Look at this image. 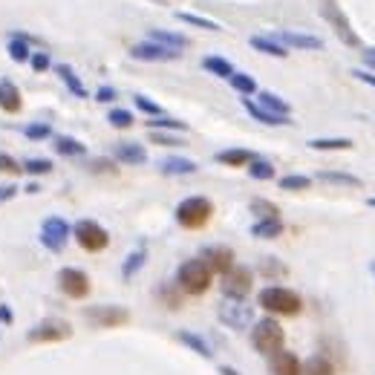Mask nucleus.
I'll use <instances>...</instances> for the list:
<instances>
[{"mask_svg":"<svg viewBox=\"0 0 375 375\" xmlns=\"http://www.w3.org/2000/svg\"><path fill=\"white\" fill-rule=\"evenodd\" d=\"M245 171H248V177L257 179V182H269V179H274V164H272L269 159H260V156H254L252 162H248V164H245Z\"/></svg>","mask_w":375,"mask_h":375,"instance_id":"473e14b6","label":"nucleus"},{"mask_svg":"<svg viewBox=\"0 0 375 375\" xmlns=\"http://www.w3.org/2000/svg\"><path fill=\"white\" fill-rule=\"evenodd\" d=\"M318 12H320V18L335 29V35H338V40L344 47H361V38H358V32L352 29V23H349V18L344 15V9L335 4V0H320V6H318Z\"/></svg>","mask_w":375,"mask_h":375,"instance_id":"39448f33","label":"nucleus"},{"mask_svg":"<svg viewBox=\"0 0 375 375\" xmlns=\"http://www.w3.org/2000/svg\"><path fill=\"white\" fill-rule=\"evenodd\" d=\"M177 341L185 344L191 352H196V355H202V358H214L211 344H208L202 335H196V332H191V329H179V332H177Z\"/></svg>","mask_w":375,"mask_h":375,"instance_id":"5701e85b","label":"nucleus"},{"mask_svg":"<svg viewBox=\"0 0 375 375\" xmlns=\"http://www.w3.org/2000/svg\"><path fill=\"white\" fill-rule=\"evenodd\" d=\"M29 67H32L35 72H47V69H52V58H50V52H32V55H29Z\"/></svg>","mask_w":375,"mask_h":375,"instance_id":"8fccbe9b","label":"nucleus"},{"mask_svg":"<svg viewBox=\"0 0 375 375\" xmlns=\"http://www.w3.org/2000/svg\"><path fill=\"white\" fill-rule=\"evenodd\" d=\"M130 58L145 61V64H164V61H179L182 52L162 47V44H156V40H139V44L130 47Z\"/></svg>","mask_w":375,"mask_h":375,"instance_id":"f8f14e48","label":"nucleus"},{"mask_svg":"<svg viewBox=\"0 0 375 375\" xmlns=\"http://www.w3.org/2000/svg\"><path fill=\"white\" fill-rule=\"evenodd\" d=\"M257 306H263L269 315H286L295 318L303 312V298L298 291H291L286 286H266L257 295Z\"/></svg>","mask_w":375,"mask_h":375,"instance_id":"f257e3e1","label":"nucleus"},{"mask_svg":"<svg viewBox=\"0 0 375 375\" xmlns=\"http://www.w3.org/2000/svg\"><path fill=\"white\" fill-rule=\"evenodd\" d=\"M248 44H252V50H257L263 55H272V58H286L289 55V50L283 44H277L272 35H254L252 40H248Z\"/></svg>","mask_w":375,"mask_h":375,"instance_id":"b1692460","label":"nucleus"},{"mask_svg":"<svg viewBox=\"0 0 375 375\" xmlns=\"http://www.w3.org/2000/svg\"><path fill=\"white\" fill-rule=\"evenodd\" d=\"M58 289L64 291V295H67L69 301H84V298L90 295V289H93V286H90L87 272L67 266V269L58 272Z\"/></svg>","mask_w":375,"mask_h":375,"instance_id":"9d476101","label":"nucleus"},{"mask_svg":"<svg viewBox=\"0 0 375 375\" xmlns=\"http://www.w3.org/2000/svg\"><path fill=\"white\" fill-rule=\"evenodd\" d=\"M283 231H286L283 220H257L252 225V237H257V240H277Z\"/></svg>","mask_w":375,"mask_h":375,"instance_id":"7c9ffc66","label":"nucleus"},{"mask_svg":"<svg viewBox=\"0 0 375 375\" xmlns=\"http://www.w3.org/2000/svg\"><path fill=\"white\" fill-rule=\"evenodd\" d=\"M23 191H26V194H38V191H40V185H38V182H29Z\"/></svg>","mask_w":375,"mask_h":375,"instance_id":"13d9d810","label":"nucleus"},{"mask_svg":"<svg viewBox=\"0 0 375 375\" xmlns=\"http://www.w3.org/2000/svg\"><path fill=\"white\" fill-rule=\"evenodd\" d=\"M0 174H12V177H18V174H23V168H21V162H18L15 156H9V153L0 150Z\"/></svg>","mask_w":375,"mask_h":375,"instance_id":"de8ad7c7","label":"nucleus"},{"mask_svg":"<svg viewBox=\"0 0 375 375\" xmlns=\"http://www.w3.org/2000/svg\"><path fill=\"white\" fill-rule=\"evenodd\" d=\"M277 44H283L286 50H306V52H318L323 50V40L318 35L309 32H295V29H280L277 35H272Z\"/></svg>","mask_w":375,"mask_h":375,"instance_id":"4468645a","label":"nucleus"},{"mask_svg":"<svg viewBox=\"0 0 375 375\" xmlns=\"http://www.w3.org/2000/svg\"><path fill=\"white\" fill-rule=\"evenodd\" d=\"M133 104H136V107H139V110H142V113H145L147 118H156V116H164V110H162V107H159L156 101H150L147 96H142V93H139V96H133Z\"/></svg>","mask_w":375,"mask_h":375,"instance_id":"a18cd8bd","label":"nucleus"},{"mask_svg":"<svg viewBox=\"0 0 375 375\" xmlns=\"http://www.w3.org/2000/svg\"><path fill=\"white\" fill-rule=\"evenodd\" d=\"M177 289H179V286H177ZM177 289H174V283L159 289V298L164 301V306H168V309H179V306H182V298L177 295Z\"/></svg>","mask_w":375,"mask_h":375,"instance_id":"49530a36","label":"nucleus"},{"mask_svg":"<svg viewBox=\"0 0 375 375\" xmlns=\"http://www.w3.org/2000/svg\"><path fill=\"white\" fill-rule=\"evenodd\" d=\"M228 84L242 96V99H248V96H254L257 93V81L248 75V72H234L231 78H228Z\"/></svg>","mask_w":375,"mask_h":375,"instance_id":"f704fd0d","label":"nucleus"},{"mask_svg":"<svg viewBox=\"0 0 375 375\" xmlns=\"http://www.w3.org/2000/svg\"><path fill=\"white\" fill-rule=\"evenodd\" d=\"M214 217V202L208 196H188L177 205V223L188 231H196V228H205Z\"/></svg>","mask_w":375,"mask_h":375,"instance_id":"7ed1b4c3","label":"nucleus"},{"mask_svg":"<svg viewBox=\"0 0 375 375\" xmlns=\"http://www.w3.org/2000/svg\"><path fill=\"white\" fill-rule=\"evenodd\" d=\"M177 21L188 23V26H196V29H208V32H220V29H223L217 21H208V18L194 15V12H177Z\"/></svg>","mask_w":375,"mask_h":375,"instance_id":"4c0bfd02","label":"nucleus"},{"mask_svg":"<svg viewBox=\"0 0 375 375\" xmlns=\"http://www.w3.org/2000/svg\"><path fill=\"white\" fill-rule=\"evenodd\" d=\"M6 50H9V58H12L15 64H26V61H29V55H32V50H29V38H26V35H21V32L9 35Z\"/></svg>","mask_w":375,"mask_h":375,"instance_id":"c85d7f7f","label":"nucleus"},{"mask_svg":"<svg viewBox=\"0 0 375 375\" xmlns=\"http://www.w3.org/2000/svg\"><path fill=\"white\" fill-rule=\"evenodd\" d=\"M21 168L32 177H47V174H52L55 164H52V159H23Z\"/></svg>","mask_w":375,"mask_h":375,"instance_id":"ea45409f","label":"nucleus"},{"mask_svg":"<svg viewBox=\"0 0 375 375\" xmlns=\"http://www.w3.org/2000/svg\"><path fill=\"white\" fill-rule=\"evenodd\" d=\"M306 145L312 150H349L352 139H309Z\"/></svg>","mask_w":375,"mask_h":375,"instance_id":"79ce46f5","label":"nucleus"},{"mask_svg":"<svg viewBox=\"0 0 375 375\" xmlns=\"http://www.w3.org/2000/svg\"><path fill=\"white\" fill-rule=\"evenodd\" d=\"M252 347L260 352V355H274L277 349H283L286 344V329L269 315V318H260L252 323Z\"/></svg>","mask_w":375,"mask_h":375,"instance_id":"20e7f679","label":"nucleus"},{"mask_svg":"<svg viewBox=\"0 0 375 375\" xmlns=\"http://www.w3.org/2000/svg\"><path fill=\"white\" fill-rule=\"evenodd\" d=\"M113 156H116V162H121V164H145V162H147V150H145V145H139V142H116Z\"/></svg>","mask_w":375,"mask_h":375,"instance_id":"aec40b11","label":"nucleus"},{"mask_svg":"<svg viewBox=\"0 0 375 375\" xmlns=\"http://www.w3.org/2000/svg\"><path fill=\"white\" fill-rule=\"evenodd\" d=\"M220 375H240L234 366H220Z\"/></svg>","mask_w":375,"mask_h":375,"instance_id":"bf43d9fd","label":"nucleus"},{"mask_svg":"<svg viewBox=\"0 0 375 375\" xmlns=\"http://www.w3.org/2000/svg\"><path fill=\"white\" fill-rule=\"evenodd\" d=\"M0 110L15 116L23 110V96H21V87L9 78H0Z\"/></svg>","mask_w":375,"mask_h":375,"instance_id":"f3484780","label":"nucleus"},{"mask_svg":"<svg viewBox=\"0 0 375 375\" xmlns=\"http://www.w3.org/2000/svg\"><path fill=\"white\" fill-rule=\"evenodd\" d=\"M145 263H147V248H145V245H139L136 252H130L128 257H124V263H121V277H124V280L136 277V274L145 269Z\"/></svg>","mask_w":375,"mask_h":375,"instance_id":"a878e982","label":"nucleus"},{"mask_svg":"<svg viewBox=\"0 0 375 375\" xmlns=\"http://www.w3.org/2000/svg\"><path fill=\"white\" fill-rule=\"evenodd\" d=\"M272 358V375H301L303 372V364L295 352H289V349H277Z\"/></svg>","mask_w":375,"mask_h":375,"instance_id":"6ab92c4d","label":"nucleus"},{"mask_svg":"<svg viewBox=\"0 0 375 375\" xmlns=\"http://www.w3.org/2000/svg\"><path fill=\"white\" fill-rule=\"evenodd\" d=\"M366 205H369V208H375V196H372V199H366Z\"/></svg>","mask_w":375,"mask_h":375,"instance_id":"052dcab7","label":"nucleus"},{"mask_svg":"<svg viewBox=\"0 0 375 375\" xmlns=\"http://www.w3.org/2000/svg\"><path fill=\"white\" fill-rule=\"evenodd\" d=\"M12 320H15L12 309H9V306H0V323H12Z\"/></svg>","mask_w":375,"mask_h":375,"instance_id":"4d7b16f0","label":"nucleus"},{"mask_svg":"<svg viewBox=\"0 0 375 375\" xmlns=\"http://www.w3.org/2000/svg\"><path fill=\"white\" fill-rule=\"evenodd\" d=\"M211 283H214V272L205 266L202 257L185 260L179 266V272H177V286L185 291V295H194V298L205 295V291L211 289Z\"/></svg>","mask_w":375,"mask_h":375,"instance_id":"f03ea898","label":"nucleus"},{"mask_svg":"<svg viewBox=\"0 0 375 375\" xmlns=\"http://www.w3.org/2000/svg\"><path fill=\"white\" fill-rule=\"evenodd\" d=\"M217 318L220 323H225L228 329L234 332H242L254 323V306H248L245 301H234V298H225L217 309Z\"/></svg>","mask_w":375,"mask_h":375,"instance_id":"6e6552de","label":"nucleus"},{"mask_svg":"<svg viewBox=\"0 0 375 375\" xmlns=\"http://www.w3.org/2000/svg\"><path fill=\"white\" fill-rule=\"evenodd\" d=\"M372 274H375V263H372Z\"/></svg>","mask_w":375,"mask_h":375,"instance_id":"680f3d73","label":"nucleus"},{"mask_svg":"<svg viewBox=\"0 0 375 375\" xmlns=\"http://www.w3.org/2000/svg\"><path fill=\"white\" fill-rule=\"evenodd\" d=\"M18 185H0V202H4V199H12V196H18Z\"/></svg>","mask_w":375,"mask_h":375,"instance_id":"5fc2aeb1","label":"nucleus"},{"mask_svg":"<svg viewBox=\"0 0 375 375\" xmlns=\"http://www.w3.org/2000/svg\"><path fill=\"white\" fill-rule=\"evenodd\" d=\"M84 318L96 329H116V326L130 323V312L124 309V306H87Z\"/></svg>","mask_w":375,"mask_h":375,"instance_id":"9b49d317","label":"nucleus"},{"mask_svg":"<svg viewBox=\"0 0 375 375\" xmlns=\"http://www.w3.org/2000/svg\"><path fill=\"white\" fill-rule=\"evenodd\" d=\"M252 159H254V153L252 150H242V147H231V150H220L217 153V162L228 164V168H245Z\"/></svg>","mask_w":375,"mask_h":375,"instance_id":"c756f323","label":"nucleus"},{"mask_svg":"<svg viewBox=\"0 0 375 375\" xmlns=\"http://www.w3.org/2000/svg\"><path fill=\"white\" fill-rule=\"evenodd\" d=\"M202 260H205V266L211 269L214 274H228L237 263H234V252L228 245H208L205 252H202Z\"/></svg>","mask_w":375,"mask_h":375,"instance_id":"2eb2a0df","label":"nucleus"},{"mask_svg":"<svg viewBox=\"0 0 375 375\" xmlns=\"http://www.w3.org/2000/svg\"><path fill=\"white\" fill-rule=\"evenodd\" d=\"M52 147L58 156H67V159H78V156H87V145L75 139V136H52Z\"/></svg>","mask_w":375,"mask_h":375,"instance_id":"4be33fe9","label":"nucleus"},{"mask_svg":"<svg viewBox=\"0 0 375 375\" xmlns=\"http://www.w3.org/2000/svg\"><path fill=\"white\" fill-rule=\"evenodd\" d=\"M107 121L113 124L116 130H128V128H133V121H136V118H133V113H130V110H124V107H113V110H110V116H107Z\"/></svg>","mask_w":375,"mask_h":375,"instance_id":"a19ab883","label":"nucleus"},{"mask_svg":"<svg viewBox=\"0 0 375 375\" xmlns=\"http://www.w3.org/2000/svg\"><path fill=\"white\" fill-rule=\"evenodd\" d=\"M69 237H72V225L64 217H47L44 225H40V234H38L40 245H44L47 252H52V254L64 252Z\"/></svg>","mask_w":375,"mask_h":375,"instance_id":"0eeeda50","label":"nucleus"},{"mask_svg":"<svg viewBox=\"0 0 375 375\" xmlns=\"http://www.w3.org/2000/svg\"><path fill=\"white\" fill-rule=\"evenodd\" d=\"M118 99V93L113 90V87H99L96 90V101H101V104H110V101H116Z\"/></svg>","mask_w":375,"mask_h":375,"instance_id":"603ef678","label":"nucleus"},{"mask_svg":"<svg viewBox=\"0 0 375 375\" xmlns=\"http://www.w3.org/2000/svg\"><path fill=\"white\" fill-rule=\"evenodd\" d=\"M150 139H153L156 145H162V147H179V145H185L179 136L164 133V130H150Z\"/></svg>","mask_w":375,"mask_h":375,"instance_id":"09e8293b","label":"nucleus"},{"mask_svg":"<svg viewBox=\"0 0 375 375\" xmlns=\"http://www.w3.org/2000/svg\"><path fill=\"white\" fill-rule=\"evenodd\" d=\"M277 185H280V191H309L312 188V179L303 177V174H289Z\"/></svg>","mask_w":375,"mask_h":375,"instance_id":"37998d69","label":"nucleus"},{"mask_svg":"<svg viewBox=\"0 0 375 375\" xmlns=\"http://www.w3.org/2000/svg\"><path fill=\"white\" fill-rule=\"evenodd\" d=\"M67 338H72V326L67 320H44L26 332L29 344H58Z\"/></svg>","mask_w":375,"mask_h":375,"instance_id":"1a4fd4ad","label":"nucleus"},{"mask_svg":"<svg viewBox=\"0 0 375 375\" xmlns=\"http://www.w3.org/2000/svg\"><path fill=\"white\" fill-rule=\"evenodd\" d=\"M90 171L93 174H118V168H116V162L113 159H90Z\"/></svg>","mask_w":375,"mask_h":375,"instance_id":"3c124183","label":"nucleus"},{"mask_svg":"<svg viewBox=\"0 0 375 375\" xmlns=\"http://www.w3.org/2000/svg\"><path fill=\"white\" fill-rule=\"evenodd\" d=\"M147 40H156V44L168 47V50H179V52L191 47V40H188L185 35L171 32V29H150V32H147Z\"/></svg>","mask_w":375,"mask_h":375,"instance_id":"412c9836","label":"nucleus"},{"mask_svg":"<svg viewBox=\"0 0 375 375\" xmlns=\"http://www.w3.org/2000/svg\"><path fill=\"white\" fill-rule=\"evenodd\" d=\"M242 101V107H245V113L252 116L254 121H260V124H266V128H286V124H291V116H274V113H269V110H263L254 99H240Z\"/></svg>","mask_w":375,"mask_h":375,"instance_id":"dca6fc26","label":"nucleus"},{"mask_svg":"<svg viewBox=\"0 0 375 375\" xmlns=\"http://www.w3.org/2000/svg\"><path fill=\"white\" fill-rule=\"evenodd\" d=\"M147 130H164V133H185L188 130V124L179 121V118H171V116H156V118H147Z\"/></svg>","mask_w":375,"mask_h":375,"instance_id":"72a5a7b5","label":"nucleus"},{"mask_svg":"<svg viewBox=\"0 0 375 375\" xmlns=\"http://www.w3.org/2000/svg\"><path fill=\"white\" fill-rule=\"evenodd\" d=\"M361 55H364V64L375 69V47H364V50H361Z\"/></svg>","mask_w":375,"mask_h":375,"instance_id":"6e6d98bb","label":"nucleus"},{"mask_svg":"<svg viewBox=\"0 0 375 375\" xmlns=\"http://www.w3.org/2000/svg\"><path fill=\"white\" fill-rule=\"evenodd\" d=\"M257 104H260L263 110L274 113V116H291V104H289L286 99L269 93V90H257Z\"/></svg>","mask_w":375,"mask_h":375,"instance_id":"bb28decb","label":"nucleus"},{"mask_svg":"<svg viewBox=\"0 0 375 375\" xmlns=\"http://www.w3.org/2000/svg\"><path fill=\"white\" fill-rule=\"evenodd\" d=\"M196 171H199V164L185 156H164L159 162V174H164V177H191Z\"/></svg>","mask_w":375,"mask_h":375,"instance_id":"a211bd4d","label":"nucleus"},{"mask_svg":"<svg viewBox=\"0 0 375 375\" xmlns=\"http://www.w3.org/2000/svg\"><path fill=\"white\" fill-rule=\"evenodd\" d=\"M301 375H335V366H332V361L323 358V355H312L303 364V372Z\"/></svg>","mask_w":375,"mask_h":375,"instance_id":"c9c22d12","label":"nucleus"},{"mask_svg":"<svg viewBox=\"0 0 375 375\" xmlns=\"http://www.w3.org/2000/svg\"><path fill=\"white\" fill-rule=\"evenodd\" d=\"M72 237L78 240V245L84 248L90 254H99L110 245V234L104 225H99L96 220H78L75 228H72Z\"/></svg>","mask_w":375,"mask_h":375,"instance_id":"423d86ee","label":"nucleus"},{"mask_svg":"<svg viewBox=\"0 0 375 375\" xmlns=\"http://www.w3.org/2000/svg\"><path fill=\"white\" fill-rule=\"evenodd\" d=\"M254 286V274L245 266H234L228 274H223V295L234 301H245V295Z\"/></svg>","mask_w":375,"mask_h":375,"instance_id":"ddd939ff","label":"nucleus"},{"mask_svg":"<svg viewBox=\"0 0 375 375\" xmlns=\"http://www.w3.org/2000/svg\"><path fill=\"white\" fill-rule=\"evenodd\" d=\"M352 75H355L358 81H364V84H369V87L375 90V75H372L369 69H352Z\"/></svg>","mask_w":375,"mask_h":375,"instance_id":"864d4df0","label":"nucleus"},{"mask_svg":"<svg viewBox=\"0 0 375 375\" xmlns=\"http://www.w3.org/2000/svg\"><path fill=\"white\" fill-rule=\"evenodd\" d=\"M202 69H205V72H211V75H217V78H225V81L237 72L234 64L225 61V58H220V55H208V58H202Z\"/></svg>","mask_w":375,"mask_h":375,"instance_id":"2f4dec72","label":"nucleus"},{"mask_svg":"<svg viewBox=\"0 0 375 375\" xmlns=\"http://www.w3.org/2000/svg\"><path fill=\"white\" fill-rule=\"evenodd\" d=\"M55 72H58V78L67 84V90L75 96V99H87V87L81 84V78L75 75V69L69 67V64H55Z\"/></svg>","mask_w":375,"mask_h":375,"instance_id":"393cba45","label":"nucleus"},{"mask_svg":"<svg viewBox=\"0 0 375 375\" xmlns=\"http://www.w3.org/2000/svg\"><path fill=\"white\" fill-rule=\"evenodd\" d=\"M318 179L326 182V185H341V188H364V179L361 177L344 174V171H320Z\"/></svg>","mask_w":375,"mask_h":375,"instance_id":"cd10ccee","label":"nucleus"},{"mask_svg":"<svg viewBox=\"0 0 375 375\" xmlns=\"http://www.w3.org/2000/svg\"><path fill=\"white\" fill-rule=\"evenodd\" d=\"M252 214H257V220H280V208L274 205V202H269V199H252Z\"/></svg>","mask_w":375,"mask_h":375,"instance_id":"e433bc0d","label":"nucleus"},{"mask_svg":"<svg viewBox=\"0 0 375 375\" xmlns=\"http://www.w3.org/2000/svg\"><path fill=\"white\" fill-rule=\"evenodd\" d=\"M23 136L32 139V142H44V139H52V128L44 124V121H32V124L23 128Z\"/></svg>","mask_w":375,"mask_h":375,"instance_id":"c03bdc74","label":"nucleus"},{"mask_svg":"<svg viewBox=\"0 0 375 375\" xmlns=\"http://www.w3.org/2000/svg\"><path fill=\"white\" fill-rule=\"evenodd\" d=\"M257 272H260L266 280H274V277H286V274H289V269H286L277 257H263L260 266H257Z\"/></svg>","mask_w":375,"mask_h":375,"instance_id":"58836bf2","label":"nucleus"}]
</instances>
